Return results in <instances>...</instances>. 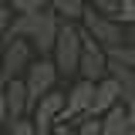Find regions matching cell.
Segmentation results:
<instances>
[{
    "mask_svg": "<svg viewBox=\"0 0 135 135\" xmlns=\"http://www.w3.org/2000/svg\"><path fill=\"white\" fill-rule=\"evenodd\" d=\"M57 31H61V17L54 14L51 7H44V10H37V14H17L14 20H10L7 37H27L41 57H51L54 41H57Z\"/></svg>",
    "mask_w": 135,
    "mask_h": 135,
    "instance_id": "6da1fadb",
    "label": "cell"
},
{
    "mask_svg": "<svg viewBox=\"0 0 135 135\" xmlns=\"http://www.w3.org/2000/svg\"><path fill=\"white\" fill-rule=\"evenodd\" d=\"M81 51H84V31L74 20H61V31H57V41H54V51H51L57 71L61 74H78Z\"/></svg>",
    "mask_w": 135,
    "mask_h": 135,
    "instance_id": "7a4b0ae2",
    "label": "cell"
},
{
    "mask_svg": "<svg viewBox=\"0 0 135 135\" xmlns=\"http://www.w3.org/2000/svg\"><path fill=\"white\" fill-rule=\"evenodd\" d=\"M57 78H61V71H57V64H54V57H37V61H34V64L24 71V84H27L31 112H34V105L44 98L47 91H54Z\"/></svg>",
    "mask_w": 135,
    "mask_h": 135,
    "instance_id": "3957f363",
    "label": "cell"
},
{
    "mask_svg": "<svg viewBox=\"0 0 135 135\" xmlns=\"http://www.w3.org/2000/svg\"><path fill=\"white\" fill-rule=\"evenodd\" d=\"M81 27L91 34L95 41H98L101 47H115V44H125V41H128V37H125V31H122L125 24H122V20H115V17H108V14H98L95 7H88V10H84Z\"/></svg>",
    "mask_w": 135,
    "mask_h": 135,
    "instance_id": "277c9868",
    "label": "cell"
},
{
    "mask_svg": "<svg viewBox=\"0 0 135 135\" xmlns=\"http://www.w3.org/2000/svg\"><path fill=\"white\" fill-rule=\"evenodd\" d=\"M0 61H3V84L14 81V78H24V71L34 64V44L27 37H7Z\"/></svg>",
    "mask_w": 135,
    "mask_h": 135,
    "instance_id": "5b68a950",
    "label": "cell"
},
{
    "mask_svg": "<svg viewBox=\"0 0 135 135\" xmlns=\"http://www.w3.org/2000/svg\"><path fill=\"white\" fill-rule=\"evenodd\" d=\"M64 101H68V91L61 95V91H47L44 98L34 105V128H37V135H54V128L61 125V118H64Z\"/></svg>",
    "mask_w": 135,
    "mask_h": 135,
    "instance_id": "8992f818",
    "label": "cell"
},
{
    "mask_svg": "<svg viewBox=\"0 0 135 135\" xmlns=\"http://www.w3.org/2000/svg\"><path fill=\"white\" fill-rule=\"evenodd\" d=\"M95 84L98 81H88V78H78V81L68 88V101H64V118L61 122H81V118H91V105H95Z\"/></svg>",
    "mask_w": 135,
    "mask_h": 135,
    "instance_id": "52a82bcc",
    "label": "cell"
},
{
    "mask_svg": "<svg viewBox=\"0 0 135 135\" xmlns=\"http://www.w3.org/2000/svg\"><path fill=\"white\" fill-rule=\"evenodd\" d=\"M81 31H84V27H81ZM78 74L88 78V81H101V78H108V47H101L88 31H84V51H81Z\"/></svg>",
    "mask_w": 135,
    "mask_h": 135,
    "instance_id": "ba28073f",
    "label": "cell"
},
{
    "mask_svg": "<svg viewBox=\"0 0 135 135\" xmlns=\"http://www.w3.org/2000/svg\"><path fill=\"white\" fill-rule=\"evenodd\" d=\"M115 105H125L122 101V84L115 78H101L95 84V105H91V118H101L105 112H112Z\"/></svg>",
    "mask_w": 135,
    "mask_h": 135,
    "instance_id": "9c48e42d",
    "label": "cell"
},
{
    "mask_svg": "<svg viewBox=\"0 0 135 135\" xmlns=\"http://www.w3.org/2000/svg\"><path fill=\"white\" fill-rule=\"evenodd\" d=\"M3 95H7V115H10V122L31 115V98H27V84H24V78L7 81V84H3Z\"/></svg>",
    "mask_w": 135,
    "mask_h": 135,
    "instance_id": "30bf717a",
    "label": "cell"
},
{
    "mask_svg": "<svg viewBox=\"0 0 135 135\" xmlns=\"http://www.w3.org/2000/svg\"><path fill=\"white\" fill-rule=\"evenodd\" d=\"M128 125H132V118H128V108L125 105H115L112 112L101 115V135H125Z\"/></svg>",
    "mask_w": 135,
    "mask_h": 135,
    "instance_id": "8fae6325",
    "label": "cell"
},
{
    "mask_svg": "<svg viewBox=\"0 0 135 135\" xmlns=\"http://www.w3.org/2000/svg\"><path fill=\"white\" fill-rule=\"evenodd\" d=\"M108 78H115L122 84V101H128L135 95V71L132 68H125V64H118V61L108 57Z\"/></svg>",
    "mask_w": 135,
    "mask_h": 135,
    "instance_id": "7c38bea8",
    "label": "cell"
},
{
    "mask_svg": "<svg viewBox=\"0 0 135 135\" xmlns=\"http://www.w3.org/2000/svg\"><path fill=\"white\" fill-rule=\"evenodd\" d=\"M47 7L61 17V20H74V24H78L84 17V10H88L84 0H47Z\"/></svg>",
    "mask_w": 135,
    "mask_h": 135,
    "instance_id": "4fadbf2b",
    "label": "cell"
},
{
    "mask_svg": "<svg viewBox=\"0 0 135 135\" xmlns=\"http://www.w3.org/2000/svg\"><path fill=\"white\" fill-rule=\"evenodd\" d=\"M108 57H112V61H118V64H125V68H132V71H135V41L128 37L125 44H115V47H108Z\"/></svg>",
    "mask_w": 135,
    "mask_h": 135,
    "instance_id": "5bb4252c",
    "label": "cell"
},
{
    "mask_svg": "<svg viewBox=\"0 0 135 135\" xmlns=\"http://www.w3.org/2000/svg\"><path fill=\"white\" fill-rule=\"evenodd\" d=\"M44 7H47V0H7V10H14V14H37Z\"/></svg>",
    "mask_w": 135,
    "mask_h": 135,
    "instance_id": "9a60e30c",
    "label": "cell"
},
{
    "mask_svg": "<svg viewBox=\"0 0 135 135\" xmlns=\"http://www.w3.org/2000/svg\"><path fill=\"white\" fill-rule=\"evenodd\" d=\"M88 7H95L98 14H108V17H115L118 20V14H122V0H84Z\"/></svg>",
    "mask_w": 135,
    "mask_h": 135,
    "instance_id": "2e32d148",
    "label": "cell"
},
{
    "mask_svg": "<svg viewBox=\"0 0 135 135\" xmlns=\"http://www.w3.org/2000/svg\"><path fill=\"white\" fill-rule=\"evenodd\" d=\"M74 135H101V118H81Z\"/></svg>",
    "mask_w": 135,
    "mask_h": 135,
    "instance_id": "e0dca14e",
    "label": "cell"
},
{
    "mask_svg": "<svg viewBox=\"0 0 135 135\" xmlns=\"http://www.w3.org/2000/svg\"><path fill=\"white\" fill-rule=\"evenodd\" d=\"M10 135H37V128H34V118H17V122H10Z\"/></svg>",
    "mask_w": 135,
    "mask_h": 135,
    "instance_id": "ac0fdd59",
    "label": "cell"
},
{
    "mask_svg": "<svg viewBox=\"0 0 135 135\" xmlns=\"http://www.w3.org/2000/svg\"><path fill=\"white\" fill-rule=\"evenodd\" d=\"M118 20L125 24V27H135V0H122V14Z\"/></svg>",
    "mask_w": 135,
    "mask_h": 135,
    "instance_id": "d6986e66",
    "label": "cell"
},
{
    "mask_svg": "<svg viewBox=\"0 0 135 135\" xmlns=\"http://www.w3.org/2000/svg\"><path fill=\"white\" fill-rule=\"evenodd\" d=\"M10 10H0V41H7V31H10Z\"/></svg>",
    "mask_w": 135,
    "mask_h": 135,
    "instance_id": "ffe728a7",
    "label": "cell"
},
{
    "mask_svg": "<svg viewBox=\"0 0 135 135\" xmlns=\"http://www.w3.org/2000/svg\"><path fill=\"white\" fill-rule=\"evenodd\" d=\"M10 125V115H7V95H3V84H0V128Z\"/></svg>",
    "mask_w": 135,
    "mask_h": 135,
    "instance_id": "44dd1931",
    "label": "cell"
},
{
    "mask_svg": "<svg viewBox=\"0 0 135 135\" xmlns=\"http://www.w3.org/2000/svg\"><path fill=\"white\" fill-rule=\"evenodd\" d=\"M54 135H74V128H71V125H68V122H61V125H57V128H54Z\"/></svg>",
    "mask_w": 135,
    "mask_h": 135,
    "instance_id": "7402d4cb",
    "label": "cell"
},
{
    "mask_svg": "<svg viewBox=\"0 0 135 135\" xmlns=\"http://www.w3.org/2000/svg\"><path fill=\"white\" fill-rule=\"evenodd\" d=\"M125 108H128V118H132V122H135V95H132V98H128V101H125Z\"/></svg>",
    "mask_w": 135,
    "mask_h": 135,
    "instance_id": "603a6c76",
    "label": "cell"
},
{
    "mask_svg": "<svg viewBox=\"0 0 135 135\" xmlns=\"http://www.w3.org/2000/svg\"><path fill=\"white\" fill-rule=\"evenodd\" d=\"M125 135H135V122H132V125H128V132H125Z\"/></svg>",
    "mask_w": 135,
    "mask_h": 135,
    "instance_id": "cb8c5ba5",
    "label": "cell"
},
{
    "mask_svg": "<svg viewBox=\"0 0 135 135\" xmlns=\"http://www.w3.org/2000/svg\"><path fill=\"white\" fill-rule=\"evenodd\" d=\"M0 84H3V61H0Z\"/></svg>",
    "mask_w": 135,
    "mask_h": 135,
    "instance_id": "d4e9b609",
    "label": "cell"
},
{
    "mask_svg": "<svg viewBox=\"0 0 135 135\" xmlns=\"http://www.w3.org/2000/svg\"><path fill=\"white\" fill-rule=\"evenodd\" d=\"M0 10H7V0H0Z\"/></svg>",
    "mask_w": 135,
    "mask_h": 135,
    "instance_id": "484cf974",
    "label": "cell"
},
{
    "mask_svg": "<svg viewBox=\"0 0 135 135\" xmlns=\"http://www.w3.org/2000/svg\"><path fill=\"white\" fill-rule=\"evenodd\" d=\"M128 37H132V41H135V31H128Z\"/></svg>",
    "mask_w": 135,
    "mask_h": 135,
    "instance_id": "4316f807",
    "label": "cell"
},
{
    "mask_svg": "<svg viewBox=\"0 0 135 135\" xmlns=\"http://www.w3.org/2000/svg\"><path fill=\"white\" fill-rule=\"evenodd\" d=\"M132 31H135V27H132Z\"/></svg>",
    "mask_w": 135,
    "mask_h": 135,
    "instance_id": "83f0119b",
    "label": "cell"
}]
</instances>
